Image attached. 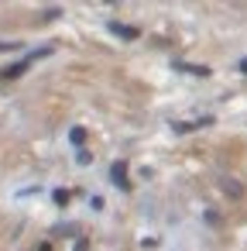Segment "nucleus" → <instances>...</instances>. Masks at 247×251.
<instances>
[{"mask_svg":"<svg viewBox=\"0 0 247 251\" xmlns=\"http://www.w3.org/2000/svg\"><path fill=\"white\" fill-rule=\"evenodd\" d=\"M69 141H72V145L79 148V145L86 141V127H72V131H69Z\"/></svg>","mask_w":247,"mask_h":251,"instance_id":"423d86ee","label":"nucleus"},{"mask_svg":"<svg viewBox=\"0 0 247 251\" xmlns=\"http://www.w3.org/2000/svg\"><path fill=\"white\" fill-rule=\"evenodd\" d=\"M21 73H28V62H14V66H7L4 73H0V79H14V76H21Z\"/></svg>","mask_w":247,"mask_h":251,"instance_id":"7ed1b4c3","label":"nucleus"},{"mask_svg":"<svg viewBox=\"0 0 247 251\" xmlns=\"http://www.w3.org/2000/svg\"><path fill=\"white\" fill-rule=\"evenodd\" d=\"M110 31L120 35V38H137V31H134V28H124V25H110Z\"/></svg>","mask_w":247,"mask_h":251,"instance_id":"39448f33","label":"nucleus"},{"mask_svg":"<svg viewBox=\"0 0 247 251\" xmlns=\"http://www.w3.org/2000/svg\"><path fill=\"white\" fill-rule=\"evenodd\" d=\"M237 69H240V73H244V76H247V55H244V59H240V62H237Z\"/></svg>","mask_w":247,"mask_h":251,"instance_id":"1a4fd4ad","label":"nucleus"},{"mask_svg":"<svg viewBox=\"0 0 247 251\" xmlns=\"http://www.w3.org/2000/svg\"><path fill=\"white\" fill-rule=\"evenodd\" d=\"M202 124H209V121H172V131H175V134H185V131L202 127Z\"/></svg>","mask_w":247,"mask_h":251,"instance_id":"f03ea898","label":"nucleus"},{"mask_svg":"<svg viewBox=\"0 0 247 251\" xmlns=\"http://www.w3.org/2000/svg\"><path fill=\"white\" fill-rule=\"evenodd\" d=\"M52 196H55V203H69V189H55Z\"/></svg>","mask_w":247,"mask_h":251,"instance_id":"0eeeda50","label":"nucleus"},{"mask_svg":"<svg viewBox=\"0 0 247 251\" xmlns=\"http://www.w3.org/2000/svg\"><path fill=\"white\" fill-rule=\"evenodd\" d=\"M11 49H21V45H18V42H11V45L4 42V45H0V52H11Z\"/></svg>","mask_w":247,"mask_h":251,"instance_id":"6e6552de","label":"nucleus"},{"mask_svg":"<svg viewBox=\"0 0 247 251\" xmlns=\"http://www.w3.org/2000/svg\"><path fill=\"white\" fill-rule=\"evenodd\" d=\"M110 179L124 189V193H131V179H127V162H113V169H110Z\"/></svg>","mask_w":247,"mask_h":251,"instance_id":"f257e3e1","label":"nucleus"},{"mask_svg":"<svg viewBox=\"0 0 247 251\" xmlns=\"http://www.w3.org/2000/svg\"><path fill=\"white\" fill-rule=\"evenodd\" d=\"M72 251H90V248H86V241H76V248H72Z\"/></svg>","mask_w":247,"mask_h":251,"instance_id":"9d476101","label":"nucleus"},{"mask_svg":"<svg viewBox=\"0 0 247 251\" xmlns=\"http://www.w3.org/2000/svg\"><path fill=\"white\" fill-rule=\"evenodd\" d=\"M175 69H182V73H192V76H209V69L206 66H189V62H172Z\"/></svg>","mask_w":247,"mask_h":251,"instance_id":"20e7f679","label":"nucleus"}]
</instances>
